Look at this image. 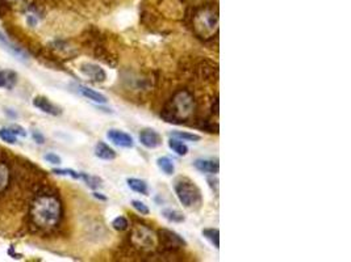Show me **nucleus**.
Wrapping results in <instances>:
<instances>
[{
    "label": "nucleus",
    "instance_id": "1",
    "mask_svg": "<svg viewBox=\"0 0 351 262\" xmlns=\"http://www.w3.org/2000/svg\"><path fill=\"white\" fill-rule=\"evenodd\" d=\"M64 209L60 198L54 194H40L30 206V219L41 229H51L62 219Z\"/></svg>",
    "mask_w": 351,
    "mask_h": 262
},
{
    "label": "nucleus",
    "instance_id": "2",
    "mask_svg": "<svg viewBox=\"0 0 351 262\" xmlns=\"http://www.w3.org/2000/svg\"><path fill=\"white\" fill-rule=\"evenodd\" d=\"M194 96H192V93L190 91L183 90L175 93L174 97L167 104V107L164 108L162 117L166 120V122L182 125L184 121H187L188 118L194 116Z\"/></svg>",
    "mask_w": 351,
    "mask_h": 262
},
{
    "label": "nucleus",
    "instance_id": "3",
    "mask_svg": "<svg viewBox=\"0 0 351 262\" xmlns=\"http://www.w3.org/2000/svg\"><path fill=\"white\" fill-rule=\"evenodd\" d=\"M179 202L188 210H196L201 205V192L198 185L187 177H179L174 185Z\"/></svg>",
    "mask_w": 351,
    "mask_h": 262
},
{
    "label": "nucleus",
    "instance_id": "4",
    "mask_svg": "<svg viewBox=\"0 0 351 262\" xmlns=\"http://www.w3.org/2000/svg\"><path fill=\"white\" fill-rule=\"evenodd\" d=\"M194 27L200 36L209 37L217 30L218 27V16L217 12L212 8H205L200 11L196 17H195Z\"/></svg>",
    "mask_w": 351,
    "mask_h": 262
},
{
    "label": "nucleus",
    "instance_id": "5",
    "mask_svg": "<svg viewBox=\"0 0 351 262\" xmlns=\"http://www.w3.org/2000/svg\"><path fill=\"white\" fill-rule=\"evenodd\" d=\"M132 242L137 248L144 249V250H150L157 244V239H155V235L150 228L140 224L132 232Z\"/></svg>",
    "mask_w": 351,
    "mask_h": 262
},
{
    "label": "nucleus",
    "instance_id": "6",
    "mask_svg": "<svg viewBox=\"0 0 351 262\" xmlns=\"http://www.w3.org/2000/svg\"><path fill=\"white\" fill-rule=\"evenodd\" d=\"M159 240H161L162 245L168 249H181L187 245L186 240L179 233L174 232L171 229H161Z\"/></svg>",
    "mask_w": 351,
    "mask_h": 262
},
{
    "label": "nucleus",
    "instance_id": "7",
    "mask_svg": "<svg viewBox=\"0 0 351 262\" xmlns=\"http://www.w3.org/2000/svg\"><path fill=\"white\" fill-rule=\"evenodd\" d=\"M79 70L84 76H87L88 79L95 81V83H103L107 79V72L100 66H97L95 63H83Z\"/></svg>",
    "mask_w": 351,
    "mask_h": 262
},
{
    "label": "nucleus",
    "instance_id": "8",
    "mask_svg": "<svg viewBox=\"0 0 351 262\" xmlns=\"http://www.w3.org/2000/svg\"><path fill=\"white\" fill-rule=\"evenodd\" d=\"M140 142L144 147L149 149L158 148L162 144V136L161 134L157 133L153 129H145L140 133Z\"/></svg>",
    "mask_w": 351,
    "mask_h": 262
},
{
    "label": "nucleus",
    "instance_id": "9",
    "mask_svg": "<svg viewBox=\"0 0 351 262\" xmlns=\"http://www.w3.org/2000/svg\"><path fill=\"white\" fill-rule=\"evenodd\" d=\"M108 139L110 142L116 144L117 147H123V148H132L134 146V140L129 134L121 131L117 129H110L107 133Z\"/></svg>",
    "mask_w": 351,
    "mask_h": 262
},
{
    "label": "nucleus",
    "instance_id": "10",
    "mask_svg": "<svg viewBox=\"0 0 351 262\" xmlns=\"http://www.w3.org/2000/svg\"><path fill=\"white\" fill-rule=\"evenodd\" d=\"M33 105L40 109L41 112H44L46 114H50V116H61L62 114V109L60 107H57L55 104H53L50 100H47L46 97L44 96H37L36 99L33 100Z\"/></svg>",
    "mask_w": 351,
    "mask_h": 262
},
{
    "label": "nucleus",
    "instance_id": "11",
    "mask_svg": "<svg viewBox=\"0 0 351 262\" xmlns=\"http://www.w3.org/2000/svg\"><path fill=\"white\" fill-rule=\"evenodd\" d=\"M195 168L201 173H208V174H216L220 170V164L216 160L211 159H196L194 163Z\"/></svg>",
    "mask_w": 351,
    "mask_h": 262
},
{
    "label": "nucleus",
    "instance_id": "12",
    "mask_svg": "<svg viewBox=\"0 0 351 262\" xmlns=\"http://www.w3.org/2000/svg\"><path fill=\"white\" fill-rule=\"evenodd\" d=\"M77 91L79 93H81L82 96L86 97V99L91 100V101H94V103L96 104H107L108 103V99L105 95H103V93L97 92V91L92 90V88H88V86L86 85H77Z\"/></svg>",
    "mask_w": 351,
    "mask_h": 262
},
{
    "label": "nucleus",
    "instance_id": "13",
    "mask_svg": "<svg viewBox=\"0 0 351 262\" xmlns=\"http://www.w3.org/2000/svg\"><path fill=\"white\" fill-rule=\"evenodd\" d=\"M0 42L3 43V46H4V49L6 50H8L14 57H16L17 59H20V60H27L28 59V54L24 51L21 47H17L15 43H12V42H10V40H8L7 37L4 36L3 33H0Z\"/></svg>",
    "mask_w": 351,
    "mask_h": 262
},
{
    "label": "nucleus",
    "instance_id": "14",
    "mask_svg": "<svg viewBox=\"0 0 351 262\" xmlns=\"http://www.w3.org/2000/svg\"><path fill=\"white\" fill-rule=\"evenodd\" d=\"M95 156L101 160H108L109 161V160L116 159L117 153L112 147L108 146L107 143L99 142L95 147Z\"/></svg>",
    "mask_w": 351,
    "mask_h": 262
},
{
    "label": "nucleus",
    "instance_id": "15",
    "mask_svg": "<svg viewBox=\"0 0 351 262\" xmlns=\"http://www.w3.org/2000/svg\"><path fill=\"white\" fill-rule=\"evenodd\" d=\"M127 183L128 186H129L133 192L138 193V194H142V196H149V185H147V183L145 180L132 177V179L127 180Z\"/></svg>",
    "mask_w": 351,
    "mask_h": 262
},
{
    "label": "nucleus",
    "instance_id": "16",
    "mask_svg": "<svg viewBox=\"0 0 351 262\" xmlns=\"http://www.w3.org/2000/svg\"><path fill=\"white\" fill-rule=\"evenodd\" d=\"M157 165L158 168L162 170V172L166 174V176H172L175 172V165L174 161L167 157V156H162L159 159L157 160Z\"/></svg>",
    "mask_w": 351,
    "mask_h": 262
},
{
    "label": "nucleus",
    "instance_id": "17",
    "mask_svg": "<svg viewBox=\"0 0 351 262\" xmlns=\"http://www.w3.org/2000/svg\"><path fill=\"white\" fill-rule=\"evenodd\" d=\"M162 215H163L164 219L168 220L170 223H183L186 220L183 214L175 209H163L162 210Z\"/></svg>",
    "mask_w": 351,
    "mask_h": 262
},
{
    "label": "nucleus",
    "instance_id": "18",
    "mask_svg": "<svg viewBox=\"0 0 351 262\" xmlns=\"http://www.w3.org/2000/svg\"><path fill=\"white\" fill-rule=\"evenodd\" d=\"M168 147L179 156H186L188 153L187 144L183 143V140L177 139V138H171V139L168 140Z\"/></svg>",
    "mask_w": 351,
    "mask_h": 262
},
{
    "label": "nucleus",
    "instance_id": "19",
    "mask_svg": "<svg viewBox=\"0 0 351 262\" xmlns=\"http://www.w3.org/2000/svg\"><path fill=\"white\" fill-rule=\"evenodd\" d=\"M203 236L216 249L220 248V231L217 228H205L203 229Z\"/></svg>",
    "mask_w": 351,
    "mask_h": 262
},
{
    "label": "nucleus",
    "instance_id": "20",
    "mask_svg": "<svg viewBox=\"0 0 351 262\" xmlns=\"http://www.w3.org/2000/svg\"><path fill=\"white\" fill-rule=\"evenodd\" d=\"M11 172L7 164L0 163V193H3L10 185Z\"/></svg>",
    "mask_w": 351,
    "mask_h": 262
},
{
    "label": "nucleus",
    "instance_id": "21",
    "mask_svg": "<svg viewBox=\"0 0 351 262\" xmlns=\"http://www.w3.org/2000/svg\"><path fill=\"white\" fill-rule=\"evenodd\" d=\"M16 83V75L11 71H2L0 70V88H12L14 84Z\"/></svg>",
    "mask_w": 351,
    "mask_h": 262
},
{
    "label": "nucleus",
    "instance_id": "22",
    "mask_svg": "<svg viewBox=\"0 0 351 262\" xmlns=\"http://www.w3.org/2000/svg\"><path fill=\"white\" fill-rule=\"evenodd\" d=\"M171 135H172V138L181 139L183 142H199L201 139L200 135L194 133H188V131H172Z\"/></svg>",
    "mask_w": 351,
    "mask_h": 262
},
{
    "label": "nucleus",
    "instance_id": "23",
    "mask_svg": "<svg viewBox=\"0 0 351 262\" xmlns=\"http://www.w3.org/2000/svg\"><path fill=\"white\" fill-rule=\"evenodd\" d=\"M0 139L10 144H15L17 140V135L10 129V127H3L0 129Z\"/></svg>",
    "mask_w": 351,
    "mask_h": 262
},
{
    "label": "nucleus",
    "instance_id": "24",
    "mask_svg": "<svg viewBox=\"0 0 351 262\" xmlns=\"http://www.w3.org/2000/svg\"><path fill=\"white\" fill-rule=\"evenodd\" d=\"M81 179L83 180L84 183H86V185H87L88 188H91V189H97V188H100L101 186V180L99 179V177L90 176L87 173H81Z\"/></svg>",
    "mask_w": 351,
    "mask_h": 262
},
{
    "label": "nucleus",
    "instance_id": "25",
    "mask_svg": "<svg viewBox=\"0 0 351 262\" xmlns=\"http://www.w3.org/2000/svg\"><path fill=\"white\" fill-rule=\"evenodd\" d=\"M112 227H113L116 231H119V232L127 231V229L129 228V220L123 215L117 216V218L113 219V222H112Z\"/></svg>",
    "mask_w": 351,
    "mask_h": 262
},
{
    "label": "nucleus",
    "instance_id": "26",
    "mask_svg": "<svg viewBox=\"0 0 351 262\" xmlns=\"http://www.w3.org/2000/svg\"><path fill=\"white\" fill-rule=\"evenodd\" d=\"M7 2L8 4H10V7H12L14 10L17 11L27 10L30 4H32V0H7Z\"/></svg>",
    "mask_w": 351,
    "mask_h": 262
},
{
    "label": "nucleus",
    "instance_id": "27",
    "mask_svg": "<svg viewBox=\"0 0 351 262\" xmlns=\"http://www.w3.org/2000/svg\"><path fill=\"white\" fill-rule=\"evenodd\" d=\"M132 206H133V209L136 210L138 214H141V215L145 216L150 214V209H149L144 202H141V201L134 199V201H132Z\"/></svg>",
    "mask_w": 351,
    "mask_h": 262
},
{
    "label": "nucleus",
    "instance_id": "28",
    "mask_svg": "<svg viewBox=\"0 0 351 262\" xmlns=\"http://www.w3.org/2000/svg\"><path fill=\"white\" fill-rule=\"evenodd\" d=\"M53 173L58 176H69L74 180H81V173L73 169H54Z\"/></svg>",
    "mask_w": 351,
    "mask_h": 262
},
{
    "label": "nucleus",
    "instance_id": "29",
    "mask_svg": "<svg viewBox=\"0 0 351 262\" xmlns=\"http://www.w3.org/2000/svg\"><path fill=\"white\" fill-rule=\"evenodd\" d=\"M45 160H46L47 163L55 164V165H60V164L62 163V160H61L60 156H58L57 153H53V152L46 153V155H45Z\"/></svg>",
    "mask_w": 351,
    "mask_h": 262
},
{
    "label": "nucleus",
    "instance_id": "30",
    "mask_svg": "<svg viewBox=\"0 0 351 262\" xmlns=\"http://www.w3.org/2000/svg\"><path fill=\"white\" fill-rule=\"evenodd\" d=\"M10 129L14 131L16 135H20V136H27V133H25V130L23 129V127L17 126V125H12V126H10Z\"/></svg>",
    "mask_w": 351,
    "mask_h": 262
},
{
    "label": "nucleus",
    "instance_id": "31",
    "mask_svg": "<svg viewBox=\"0 0 351 262\" xmlns=\"http://www.w3.org/2000/svg\"><path fill=\"white\" fill-rule=\"evenodd\" d=\"M33 139L36 140L38 144H42L45 142V138L42 136V134H40L38 131H33Z\"/></svg>",
    "mask_w": 351,
    "mask_h": 262
},
{
    "label": "nucleus",
    "instance_id": "32",
    "mask_svg": "<svg viewBox=\"0 0 351 262\" xmlns=\"http://www.w3.org/2000/svg\"><path fill=\"white\" fill-rule=\"evenodd\" d=\"M94 197H95V198H96V199H100V201H104V202L107 201V197L101 196L100 193H94Z\"/></svg>",
    "mask_w": 351,
    "mask_h": 262
}]
</instances>
